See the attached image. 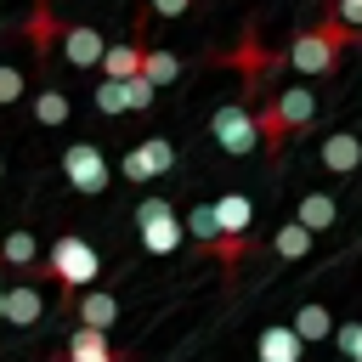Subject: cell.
I'll return each instance as SVG.
<instances>
[{"label":"cell","instance_id":"32","mask_svg":"<svg viewBox=\"0 0 362 362\" xmlns=\"http://www.w3.org/2000/svg\"><path fill=\"white\" fill-rule=\"evenodd\" d=\"M0 322H6V283H0Z\"/></svg>","mask_w":362,"mask_h":362},{"label":"cell","instance_id":"25","mask_svg":"<svg viewBox=\"0 0 362 362\" xmlns=\"http://www.w3.org/2000/svg\"><path fill=\"white\" fill-rule=\"evenodd\" d=\"M328 17L351 34H362V0H328Z\"/></svg>","mask_w":362,"mask_h":362},{"label":"cell","instance_id":"7","mask_svg":"<svg viewBox=\"0 0 362 362\" xmlns=\"http://www.w3.org/2000/svg\"><path fill=\"white\" fill-rule=\"evenodd\" d=\"M260 102L272 107V119H277L288 136L317 119V90H311V85H288V90H272V96H260Z\"/></svg>","mask_w":362,"mask_h":362},{"label":"cell","instance_id":"13","mask_svg":"<svg viewBox=\"0 0 362 362\" xmlns=\"http://www.w3.org/2000/svg\"><path fill=\"white\" fill-rule=\"evenodd\" d=\"M209 209H215V226H221L226 238H249V226H255V204H249L243 192H221V198H209Z\"/></svg>","mask_w":362,"mask_h":362},{"label":"cell","instance_id":"16","mask_svg":"<svg viewBox=\"0 0 362 362\" xmlns=\"http://www.w3.org/2000/svg\"><path fill=\"white\" fill-rule=\"evenodd\" d=\"M141 79H147L153 90L175 85V79H181V57H175V51H164V45H147V51H141Z\"/></svg>","mask_w":362,"mask_h":362},{"label":"cell","instance_id":"14","mask_svg":"<svg viewBox=\"0 0 362 362\" xmlns=\"http://www.w3.org/2000/svg\"><path fill=\"white\" fill-rule=\"evenodd\" d=\"M74 311H79V328H96V334H107V328H113V317H119V300H113L107 288H85Z\"/></svg>","mask_w":362,"mask_h":362},{"label":"cell","instance_id":"1","mask_svg":"<svg viewBox=\"0 0 362 362\" xmlns=\"http://www.w3.org/2000/svg\"><path fill=\"white\" fill-rule=\"evenodd\" d=\"M40 277H51V283H57V305H62V311H74V305H79V294H85V288H96V277H102V255L90 249V238L62 232V238L51 243V255L40 260Z\"/></svg>","mask_w":362,"mask_h":362},{"label":"cell","instance_id":"8","mask_svg":"<svg viewBox=\"0 0 362 362\" xmlns=\"http://www.w3.org/2000/svg\"><path fill=\"white\" fill-rule=\"evenodd\" d=\"M62 57L74 62V68H102V57H107V40L90 28V23H62Z\"/></svg>","mask_w":362,"mask_h":362},{"label":"cell","instance_id":"27","mask_svg":"<svg viewBox=\"0 0 362 362\" xmlns=\"http://www.w3.org/2000/svg\"><path fill=\"white\" fill-rule=\"evenodd\" d=\"M339 351H345V362H362V322L339 328Z\"/></svg>","mask_w":362,"mask_h":362},{"label":"cell","instance_id":"17","mask_svg":"<svg viewBox=\"0 0 362 362\" xmlns=\"http://www.w3.org/2000/svg\"><path fill=\"white\" fill-rule=\"evenodd\" d=\"M334 215H339V204H334L328 192H305V198L294 204V221H300L311 238H317V232H328V226H334Z\"/></svg>","mask_w":362,"mask_h":362},{"label":"cell","instance_id":"18","mask_svg":"<svg viewBox=\"0 0 362 362\" xmlns=\"http://www.w3.org/2000/svg\"><path fill=\"white\" fill-rule=\"evenodd\" d=\"M255 351H260V362H300V351H305V345L294 339V328H288V322H277V328H266V334H260V345H255Z\"/></svg>","mask_w":362,"mask_h":362},{"label":"cell","instance_id":"23","mask_svg":"<svg viewBox=\"0 0 362 362\" xmlns=\"http://www.w3.org/2000/svg\"><path fill=\"white\" fill-rule=\"evenodd\" d=\"M187 232H192V243H198V249H209V243L221 238L215 209H209V204H192V209H187Z\"/></svg>","mask_w":362,"mask_h":362},{"label":"cell","instance_id":"5","mask_svg":"<svg viewBox=\"0 0 362 362\" xmlns=\"http://www.w3.org/2000/svg\"><path fill=\"white\" fill-rule=\"evenodd\" d=\"M209 136L221 141V153L243 158L249 147H260V136H255V107H249V102H226V107H215V113H209Z\"/></svg>","mask_w":362,"mask_h":362},{"label":"cell","instance_id":"9","mask_svg":"<svg viewBox=\"0 0 362 362\" xmlns=\"http://www.w3.org/2000/svg\"><path fill=\"white\" fill-rule=\"evenodd\" d=\"M23 40H28V51H34L40 62H45V51L62 40V17L51 11V0H34V6H28V17H23Z\"/></svg>","mask_w":362,"mask_h":362},{"label":"cell","instance_id":"29","mask_svg":"<svg viewBox=\"0 0 362 362\" xmlns=\"http://www.w3.org/2000/svg\"><path fill=\"white\" fill-rule=\"evenodd\" d=\"M187 6H192V0H147L141 11H147V17H181Z\"/></svg>","mask_w":362,"mask_h":362},{"label":"cell","instance_id":"2","mask_svg":"<svg viewBox=\"0 0 362 362\" xmlns=\"http://www.w3.org/2000/svg\"><path fill=\"white\" fill-rule=\"evenodd\" d=\"M351 45H362V34H351V28H339V23L328 17V23L300 28V34L288 40V68H300V74H334Z\"/></svg>","mask_w":362,"mask_h":362},{"label":"cell","instance_id":"4","mask_svg":"<svg viewBox=\"0 0 362 362\" xmlns=\"http://www.w3.org/2000/svg\"><path fill=\"white\" fill-rule=\"evenodd\" d=\"M136 232H141V249L147 255H175L187 226H181V215H175L170 198H141L136 204Z\"/></svg>","mask_w":362,"mask_h":362},{"label":"cell","instance_id":"10","mask_svg":"<svg viewBox=\"0 0 362 362\" xmlns=\"http://www.w3.org/2000/svg\"><path fill=\"white\" fill-rule=\"evenodd\" d=\"M40 277V272H34ZM34 277H23V283H6V322L11 328H28V322H40L45 317V294H40V283Z\"/></svg>","mask_w":362,"mask_h":362},{"label":"cell","instance_id":"15","mask_svg":"<svg viewBox=\"0 0 362 362\" xmlns=\"http://www.w3.org/2000/svg\"><path fill=\"white\" fill-rule=\"evenodd\" d=\"M0 266H17V272H40V243H34V232L28 226H17V232H6V243H0Z\"/></svg>","mask_w":362,"mask_h":362},{"label":"cell","instance_id":"24","mask_svg":"<svg viewBox=\"0 0 362 362\" xmlns=\"http://www.w3.org/2000/svg\"><path fill=\"white\" fill-rule=\"evenodd\" d=\"M96 113H107V119H119V113H130V96H124V85H113V79H96Z\"/></svg>","mask_w":362,"mask_h":362},{"label":"cell","instance_id":"19","mask_svg":"<svg viewBox=\"0 0 362 362\" xmlns=\"http://www.w3.org/2000/svg\"><path fill=\"white\" fill-rule=\"evenodd\" d=\"M311 243H317V238H311L300 221H283V226L272 232V255H277V260H305V255H311Z\"/></svg>","mask_w":362,"mask_h":362},{"label":"cell","instance_id":"12","mask_svg":"<svg viewBox=\"0 0 362 362\" xmlns=\"http://www.w3.org/2000/svg\"><path fill=\"white\" fill-rule=\"evenodd\" d=\"M322 170H328V175L362 170V136H356V130H334V136L322 141Z\"/></svg>","mask_w":362,"mask_h":362},{"label":"cell","instance_id":"22","mask_svg":"<svg viewBox=\"0 0 362 362\" xmlns=\"http://www.w3.org/2000/svg\"><path fill=\"white\" fill-rule=\"evenodd\" d=\"M136 153H141L147 175H170V170H175V147H170V136H147Z\"/></svg>","mask_w":362,"mask_h":362},{"label":"cell","instance_id":"35","mask_svg":"<svg viewBox=\"0 0 362 362\" xmlns=\"http://www.w3.org/2000/svg\"><path fill=\"white\" fill-rule=\"evenodd\" d=\"M0 28H6V17H0Z\"/></svg>","mask_w":362,"mask_h":362},{"label":"cell","instance_id":"28","mask_svg":"<svg viewBox=\"0 0 362 362\" xmlns=\"http://www.w3.org/2000/svg\"><path fill=\"white\" fill-rule=\"evenodd\" d=\"M124 96H130V107H136V113H147V107H153V96H158V90H153V85H147V79H130V85H124Z\"/></svg>","mask_w":362,"mask_h":362},{"label":"cell","instance_id":"20","mask_svg":"<svg viewBox=\"0 0 362 362\" xmlns=\"http://www.w3.org/2000/svg\"><path fill=\"white\" fill-rule=\"evenodd\" d=\"M68 113H74L68 90H57V85H40V90H34V119H40V124L57 130V124H68Z\"/></svg>","mask_w":362,"mask_h":362},{"label":"cell","instance_id":"33","mask_svg":"<svg viewBox=\"0 0 362 362\" xmlns=\"http://www.w3.org/2000/svg\"><path fill=\"white\" fill-rule=\"evenodd\" d=\"M0 181H6V158H0Z\"/></svg>","mask_w":362,"mask_h":362},{"label":"cell","instance_id":"6","mask_svg":"<svg viewBox=\"0 0 362 362\" xmlns=\"http://www.w3.org/2000/svg\"><path fill=\"white\" fill-rule=\"evenodd\" d=\"M62 175L79 192H107V153L96 141H74V147H62Z\"/></svg>","mask_w":362,"mask_h":362},{"label":"cell","instance_id":"21","mask_svg":"<svg viewBox=\"0 0 362 362\" xmlns=\"http://www.w3.org/2000/svg\"><path fill=\"white\" fill-rule=\"evenodd\" d=\"M288 328H294L300 345H311V339H328V334H334V317H328V305H300Z\"/></svg>","mask_w":362,"mask_h":362},{"label":"cell","instance_id":"31","mask_svg":"<svg viewBox=\"0 0 362 362\" xmlns=\"http://www.w3.org/2000/svg\"><path fill=\"white\" fill-rule=\"evenodd\" d=\"M68 362H119V356H68Z\"/></svg>","mask_w":362,"mask_h":362},{"label":"cell","instance_id":"34","mask_svg":"<svg viewBox=\"0 0 362 362\" xmlns=\"http://www.w3.org/2000/svg\"><path fill=\"white\" fill-rule=\"evenodd\" d=\"M0 283H6V266H0Z\"/></svg>","mask_w":362,"mask_h":362},{"label":"cell","instance_id":"30","mask_svg":"<svg viewBox=\"0 0 362 362\" xmlns=\"http://www.w3.org/2000/svg\"><path fill=\"white\" fill-rule=\"evenodd\" d=\"M124 181H153V175H147V164H141V153H136V147H130V153H124Z\"/></svg>","mask_w":362,"mask_h":362},{"label":"cell","instance_id":"3","mask_svg":"<svg viewBox=\"0 0 362 362\" xmlns=\"http://www.w3.org/2000/svg\"><path fill=\"white\" fill-rule=\"evenodd\" d=\"M209 62H232V68L243 74V102H260V96H266L272 68H283V62H288V51H272V45H260V34H255V28H243V40H238L232 51H215Z\"/></svg>","mask_w":362,"mask_h":362},{"label":"cell","instance_id":"26","mask_svg":"<svg viewBox=\"0 0 362 362\" xmlns=\"http://www.w3.org/2000/svg\"><path fill=\"white\" fill-rule=\"evenodd\" d=\"M17 96H23V74H17V68H6V62H0V107H11V102H17Z\"/></svg>","mask_w":362,"mask_h":362},{"label":"cell","instance_id":"11","mask_svg":"<svg viewBox=\"0 0 362 362\" xmlns=\"http://www.w3.org/2000/svg\"><path fill=\"white\" fill-rule=\"evenodd\" d=\"M141 51H147V34H136V40H124V45H107V57H102V79H113V85L141 79Z\"/></svg>","mask_w":362,"mask_h":362}]
</instances>
